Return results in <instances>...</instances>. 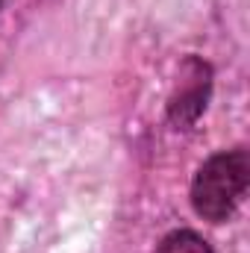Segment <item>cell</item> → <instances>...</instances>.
Wrapping results in <instances>:
<instances>
[{
    "label": "cell",
    "instance_id": "6da1fadb",
    "mask_svg": "<svg viewBox=\"0 0 250 253\" xmlns=\"http://www.w3.org/2000/svg\"><path fill=\"white\" fill-rule=\"evenodd\" d=\"M250 183V156L245 147L209 156L191 180V206L209 224H224L242 206Z\"/></svg>",
    "mask_w": 250,
    "mask_h": 253
},
{
    "label": "cell",
    "instance_id": "7a4b0ae2",
    "mask_svg": "<svg viewBox=\"0 0 250 253\" xmlns=\"http://www.w3.org/2000/svg\"><path fill=\"white\" fill-rule=\"evenodd\" d=\"M209 91H212V68L197 56H188L183 71H180V83H177V88L168 100L171 124L177 129H188L203 115Z\"/></svg>",
    "mask_w": 250,
    "mask_h": 253
},
{
    "label": "cell",
    "instance_id": "3957f363",
    "mask_svg": "<svg viewBox=\"0 0 250 253\" xmlns=\"http://www.w3.org/2000/svg\"><path fill=\"white\" fill-rule=\"evenodd\" d=\"M153 253H212V248H209V242H206L200 233H194V230H174V233H168V236L156 245Z\"/></svg>",
    "mask_w": 250,
    "mask_h": 253
},
{
    "label": "cell",
    "instance_id": "277c9868",
    "mask_svg": "<svg viewBox=\"0 0 250 253\" xmlns=\"http://www.w3.org/2000/svg\"><path fill=\"white\" fill-rule=\"evenodd\" d=\"M0 3H3V0H0Z\"/></svg>",
    "mask_w": 250,
    "mask_h": 253
}]
</instances>
